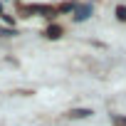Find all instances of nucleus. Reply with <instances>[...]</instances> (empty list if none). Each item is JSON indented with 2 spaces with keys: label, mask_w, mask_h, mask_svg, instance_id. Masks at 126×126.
Masks as SVG:
<instances>
[{
  "label": "nucleus",
  "mask_w": 126,
  "mask_h": 126,
  "mask_svg": "<svg viewBox=\"0 0 126 126\" xmlns=\"http://www.w3.org/2000/svg\"><path fill=\"white\" fill-rule=\"evenodd\" d=\"M22 13H45V17H52L59 8H49V5H32V8H20Z\"/></svg>",
  "instance_id": "1"
},
{
  "label": "nucleus",
  "mask_w": 126,
  "mask_h": 126,
  "mask_svg": "<svg viewBox=\"0 0 126 126\" xmlns=\"http://www.w3.org/2000/svg\"><path fill=\"white\" fill-rule=\"evenodd\" d=\"M89 15H92V5H77V8H74V20H77V22L87 20Z\"/></svg>",
  "instance_id": "2"
},
{
  "label": "nucleus",
  "mask_w": 126,
  "mask_h": 126,
  "mask_svg": "<svg viewBox=\"0 0 126 126\" xmlns=\"http://www.w3.org/2000/svg\"><path fill=\"white\" fill-rule=\"evenodd\" d=\"M92 114H94L92 109H72L67 116H69V119H87V116H92Z\"/></svg>",
  "instance_id": "3"
},
{
  "label": "nucleus",
  "mask_w": 126,
  "mask_h": 126,
  "mask_svg": "<svg viewBox=\"0 0 126 126\" xmlns=\"http://www.w3.org/2000/svg\"><path fill=\"white\" fill-rule=\"evenodd\" d=\"M45 37H49V40L62 37V27H59V25H49V27H47V32H45Z\"/></svg>",
  "instance_id": "4"
},
{
  "label": "nucleus",
  "mask_w": 126,
  "mask_h": 126,
  "mask_svg": "<svg viewBox=\"0 0 126 126\" xmlns=\"http://www.w3.org/2000/svg\"><path fill=\"white\" fill-rule=\"evenodd\" d=\"M111 124H114V126H126V116L114 114V116H111Z\"/></svg>",
  "instance_id": "5"
},
{
  "label": "nucleus",
  "mask_w": 126,
  "mask_h": 126,
  "mask_svg": "<svg viewBox=\"0 0 126 126\" xmlns=\"http://www.w3.org/2000/svg\"><path fill=\"white\" fill-rule=\"evenodd\" d=\"M116 17H119L121 22H126V8H124V5H119V8H116Z\"/></svg>",
  "instance_id": "6"
}]
</instances>
